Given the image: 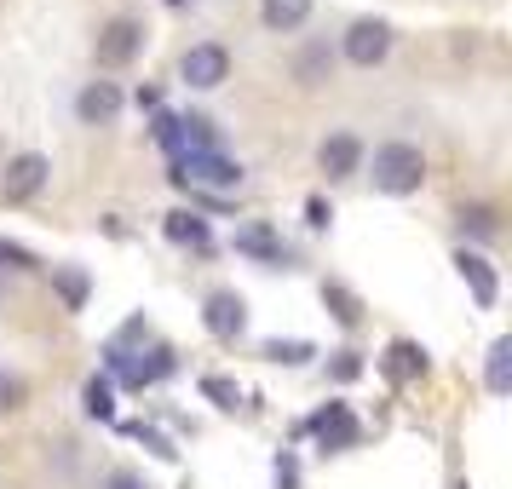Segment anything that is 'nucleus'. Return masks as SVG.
Segmentation results:
<instances>
[{"label":"nucleus","instance_id":"1","mask_svg":"<svg viewBox=\"0 0 512 489\" xmlns=\"http://www.w3.org/2000/svg\"><path fill=\"white\" fill-rule=\"evenodd\" d=\"M369 179H374L380 196H415V190L426 185V156H420V144H409V139L380 144L374 162H369Z\"/></svg>","mask_w":512,"mask_h":489},{"label":"nucleus","instance_id":"2","mask_svg":"<svg viewBox=\"0 0 512 489\" xmlns=\"http://www.w3.org/2000/svg\"><path fill=\"white\" fill-rule=\"evenodd\" d=\"M173 179H179V185L236 190V185H242V162H231L225 150H185V156L173 162Z\"/></svg>","mask_w":512,"mask_h":489},{"label":"nucleus","instance_id":"3","mask_svg":"<svg viewBox=\"0 0 512 489\" xmlns=\"http://www.w3.org/2000/svg\"><path fill=\"white\" fill-rule=\"evenodd\" d=\"M139 52H144V24L139 18H110V24L98 29V41H93L98 70H127Z\"/></svg>","mask_w":512,"mask_h":489},{"label":"nucleus","instance_id":"4","mask_svg":"<svg viewBox=\"0 0 512 489\" xmlns=\"http://www.w3.org/2000/svg\"><path fill=\"white\" fill-rule=\"evenodd\" d=\"M52 179V162L41 150H24V156H12V162L0 167V196L6 202H35Z\"/></svg>","mask_w":512,"mask_h":489},{"label":"nucleus","instance_id":"5","mask_svg":"<svg viewBox=\"0 0 512 489\" xmlns=\"http://www.w3.org/2000/svg\"><path fill=\"white\" fill-rule=\"evenodd\" d=\"M179 75H185V87H196V93H213V87H225V75H231V52L219 47V41H196V47L179 58Z\"/></svg>","mask_w":512,"mask_h":489},{"label":"nucleus","instance_id":"6","mask_svg":"<svg viewBox=\"0 0 512 489\" xmlns=\"http://www.w3.org/2000/svg\"><path fill=\"white\" fill-rule=\"evenodd\" d=\"M346 64H357V70H374L386 52H392V24H380V18H357V24L346 29Z\"/></svg>","mask_w":512,"mask_h":489},{"label":"nucleus","instance_id":"7","mask_svg":"<svg viewBox=\"0 0 512 489\" xmlns=\"http://www.w3.org/2000/svg\"><path fill=\"white\" fill-rule=\"evenodd\" d=\"M104 357H110V369H116L121 380H127V386H150V380H162V374H173V369H179V357H173L167 346H156V351H133V357L110 346Z\"/></svg>","mask_w":512,"mask_h":489},{"label":"nucleus","instance_id":"8","mask_svg":"<svg viewBox=\"0 0 512 489\" xmlns=\"http://www.w3.org/2000/svg\"><path fill=\"white\" fill-rule=\"evenodd\" d=\"M455 271H461V282L472 288V300H478V311H489V305L501 300V277H495V265H489L484 254H472V248H461V254H455Z\"/></svg>","mask_w":512,"mask_h":489},{"label":"nucleus","instance_id":"9","mask_svg":"<svg viewBox=\"0 0 512 489\" xmlns=\"http://www.w3.org/2000/svg\"><path fill=\"white\" fill-rule=\"evenodd\" d=\"M202 323H208V334H219V340H236V334L248 328V305H242V294H231V288L208 294V311H202Z\"/></svg>","mask_w":512,"mask_h":489},{"label":"nucleus","instance_id":"10","mask_svg":"<svg viewBox=\"0 0 512 489\" xmlns=\"http://www.w3.org/2000/svg\"><path fill=\"white\" fill-rule=\"evenodd\" d=\"M311 432H317L323 449H346V443H357V415H351L346 403H328V409L311 415Z\"/></svg>","mask_w":512,"mask_h":489},{"label":"nucleus","instance_id":"11","mask_svg":"<svg viewBox=\"0 0 512 489\" xmlns=\"http://www.w3.org/2000/svg\"><path fill=\"white\" fill-rule=\"evenodd\" d=\"M317 167H323L328 179H351V173L363 167V144L351 139V133H334V139H323V150H317Z\"/></svg>","mask_w":512,"mask_h":489},{"label":"nucleus","instance_id":"12","mask_svg":"<svg viewBox=\"0 0 512 489\" xmlns=\"http://www.w3.org/2000/svg\"><path fill=\"white\" fill-rule=\"evenodd\" d=\"M75 116L81 121H116L121 116V87L116 81H87L75 98Z\"/></svg>","mask_w":512,"mask_h":489},{"label":"nucleus","instance_id":"13","mask_svg":"<svg viewBox=\"0 0 512 489\" xmlns=\"http://www.w3.org/2000/svg\"><path fill=\"white\" fill-rule=\"evenodd\" d=\"M52 288H58V300H64V311H87L93 277H87L81 265H52Z\"/></svg>","mask_w":512,"mask_h":489},{"label":"nucleus","instance_id":"14","mask_svg":"<svg viewBox=\"0 0 512 489\" xmlns=\"http://www.w3.org/2000/svg\"><path fill=\"white\" fill-rule=\"evenodd\" d=\"M259 18H265V29H300L305 18H311V0H259Z\"/></svg>","mask_w":512,"mask_h":489},{"label":"nucleus","instance_id":"15","mask_svg":"<svg viewBox=\"0 0 512 489\" xmlns=\"http://www.w3.org/2000/svg\"><path fill=\"white\" fill-rule=\"evenodd\" d=\"M484 386L495 397H507V386H512V340L501 334L495 346H489V357H484Z\"/></svg>","mask_w":512,"mask_h":489},{"label":"nucleus","instance_id":"16","mask_svg":"<svg viewBox=\"0 0 512 489\" xmlns=\"http://www.w3.org/2000/svg\"><path fill=\"white\" fill-rule=\"evenodd\" d=\"M236 248H242V254H254V259H265V265H288V248H282L265 225H259V231H236Z\"/></svg>","mask_w":512,"mask_h":489},{"label":"nucleus","instance_id":"17","mask_svg":"<svg viewBox=\"0 0 512 489\" xmlns=\"http://www.w3.org/2000/svg\"><path fill=\"white\" fill-rule=\"evenodd\" d=\"M328 70H334V52L317 41V47H305L300 58H294V81L300 87H317V81H328Z\"/></svg>","mask_w":512,"mask_h":489},{"label":"nucleus","instance_id":"18","mask_svg":"<svg viewBox=\"0 0 512 489\" xmlns=\"http://www.w3.org/2000/svg\"><path fill=\"white\" fill-rule=\"evenodd\" d=\"M167 236L190 242V248H208V219L202 213H167Z\"/></svg>","mask_w":512,"mask_h":489},{"label":"nucleus","instance_id":"19","mask_svg":"<svg viewBox=\"0 0 512 489\" xmlns=\"http://www.w3.org/2000/svg\"><path fill=\"white\" fill-rule=\"evenodd\" d=\"M81 397H87V415H93V420H116V392H110V380H98V374H93Z\"/></svg>","mask_w":512,"mask_h":489},{"label":"nucleus","instance_id":"20","mask_svg":"<svg viewBox=\"0 0 512 489\" xmlns=\"http://www.w3.org/2000/svg\"><path fill=\"white\" fill-rule=\"evenodd\" d=\"M265 357H271V363H311L317 346H311V340H265Z\"/></svg>","mask_w":512,"mask_h":489},{"label":"nucleus","instance_id":"21","mask_svg":"<svg viewBox=\"0 0 512 489\" xmlns=\"http://www.w3.org/2000/svg\"><path fill=\"white\" fill-rule=\"evenodd\" d=\"M323 300L334 305V317H340V323H357V317H363V305L351 300V294L340 288V282H323Z\"/></svg>","mask_w":512,"mask_h":489},{"label":"nucleus","instance_id":"22","mask_svg":"<svg viewBox=\"0 0 512 489\" xmlns=\"http://www.w3.org/2000/svg\"><path fill=\"white\" fill-rule=\"evenodd\" d=\"M461 231H472V236H495V208H484V202L461 208Z\"/></svg>","mask_w":512,"mask_h":489},{"label":"nucleus","instance_id":"23","mask_svg":"<svg viewBox=\"0 0 512 489\" xmlns=\"http://www.w3.org/2000/svg\"><path fill=\"white\" fill-rule=\"evenodd\" d=\"M202 397H213L219 409H236V403H242V392H236L225 374H208V380H202Z\"/></svg>","mask_w":512,"mask_h":489},{"label":"nucleus","instance_id":"24","mask_svg":"<svg viewBox=\"0 0 512 489\" xmlns=\"http://www.w3.org/2000/svg\"><path fill=\"white\" fill-rule=\"evenodd\" d=\"M392 357H397V363H392L397 374H426V351H420V346H409V340H397V346H392Z\"/></svg>","mask_w":512,"mask_h":489},{"label":"nucleus","instance_id":"25","mask_svg":"<svg viewBox=\"0 0 512 489\" xmlns=\"http://www.w3.org/2000/svg\"><path fill=\"white\" fill-rule=\"evenodd\" d=\"M127 438H139L144 449H150V455H162V461H179V449H173L162 432H150V426H127Z\"/></svg>","mask_w":512,"mask_h":489},{"label":"nucleus","instance_id":"26","mask_svg":"<svg viewBox=\"0 0 512 489\" xmlns=\"http://www.w3.org/2000/svg\"><path fill=\"white\" fill-rule=\"evenodd\" d=\"M12 409H24V380L0 369V415H12Z\"/></svg>","mask_w":512,"mask_h":489},{"label":"nucleus","instance_id":"27","mask_svg":"<svg viewBox=\"0 0 512 489\" xmlns=\"http://www.w3.org/2000/svg\"><path fill=\"white\" fill-rule=\"evenodd\" d=\"M0 265H12V271H35V254H29V248H18V242H6V236H0Z\"/></svg>","mask_w":512,"mask_h":489},{"label":"nucleus","instance_id":"28","mask_svg":"<svg viewBox=\"0 0 512 489\" xmlns=\"http://www.w3.org/2000/svg\"><path fill=\"white\" fill-rule=\"evenodd\" d=\"M363 374V351H334V380H357Z\"/></svg>","mask_w":512,"mask_h":489},{"label":"nucleus","instance_id":"29","mask_svg":"<svg viewBox=\"0 0 512 489\" xmlns=\"http://www.w3.org/2000/svg\"><path fill=\"white\" fill-rule=\"evenodd\" d=\"M104 489H150V484H144L139 472H127V466H116V472L104 478Z\"/></svg>","mask_w":512,"mask_h":489},{"label":"nucleus","instance_id":"30","mask_svg":"<svg viewBox=\"0 0 512 489\" xmlns=\"http://www.w3.org/2000/svg\"><path fill=\"white\" fill-rule=\"evenodd\" d=\"M305 219H311V225L323 231V225H328V219H334V213H328V202H323V196H311V202H305Z\"/></svg>","mask_w":512,"mask_h":489},{"label":"nucleus","instance_id":"31","mask_svg":"<svg viewBox=\"0 0 512 489\" xmlns=\"http://www.w3.org/2000/svg\"><path fill=\"white\" fill-rule=\"evenodd\" d=\"M294 478H300V466H294V455H277V484L294 489Z\"/></svg>","mask_w":512,"mask_h":489}]
</instances>
